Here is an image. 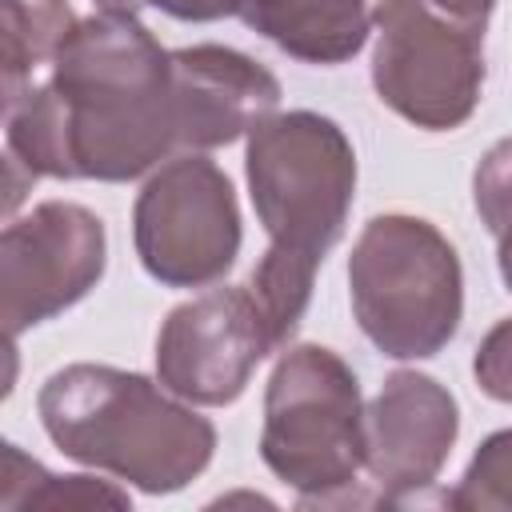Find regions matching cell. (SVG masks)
Here are the masks:
<instances>
[{
    "label": "cell",
    "instance_id": "e0dca14e",
    "mask_svg": "<svg viewBox=\"0 0 512 512\" xmlns=\"http://www.w3.org/2000/svg\"><path fill=\"white\" fill-rule=\"evenodd\" d=\"M476 380L492 400H508V324L500 320L476 352Z\"/></svg>",
    "mask_w": 512,
    "mask_h": 512
},
{
    "label": "cell",
    "instance_id": "9c48e42d",
    "mask_svg": "<svg viewBox=\"0 0 512 512\" xmlns=\"http://www.w3.org/2000/svg\"><path fill=\"white\" fill-rule=\"evenodd\" d=\"M268 320L256 296L244 288H212L188 304H176L156 336V376L188 404H232L256 364L272 352Z\"/></svg>",
    "mask_w": 512,
    "mask_h": 512
},
{
    "label": "cell",
    "instance_id": "7c38bea8",
    "mask_svg": "<svg viewBox=\"0 0 512 512\" xmlns=\"http://www.w3.org/2000/svg\"><path fill=\"white\" fill-rule=\"evenodd\" d=\"M240 16L304 64H344L372 32V0H240Z\"/></svg>",
    "mask_w": 512,
    "mask_h": 512
},
{
    "label": "cell",
    "instance_id": "7a4b0ae2",
    "mask_svg": "<svg viewBox=\"0 0 512 512\" xmlns=\"http://www.w3.org/2000/svg\"><path fill=\"white\" fill-rule=\"evenodd\" d=\"M248 192L268 232V252L248 276L272 344L300 328L316 272L344 236L356 152L344 128L320 112H272L248 132Z\"/></svg>",
    "mask_w": 512,
    "mask_h": 512
},
{
    "label": "cell",
    "instance_id": "ac0fdd59",
    "mask_svg": "<svg viewBox=\"0 0 512 512\" xmlns=\"http://www.w3.org/2000/svg\"><path fill=\"white\" fill-rule=\"evenodd\" d=\"M144 4H156L160 12H168L176 20H196V24L240 12V0H144Z\"/></svg>",
    "mask_w": 512,
    "mask_h": 512
},
{
    "label": "cell",
    "instance_id": "d6986e66",
    "mask_svg": "<svg viewBox=\"0 0 512 512\" xmlns=\"http://www.w3.org/2000/svg\"><path fill=\"white\" fill-rule=\"evenodd\" d=\"M420 4H428L432 12H440V16H448L464 28H476V32L488 28V16L496 8V0H420Z\"/></svg>",
    "mask_w": 512,
    "mask_h": 512
},
{
    "label": "cell",
    "instance_id": "6da1fadb",
    "mask_svg": "<svg viewBox=\"0 0 512 512\" xmlns=\"http://www.w3.org/2000/svg\"><path fill=\"white\" fill-rule=\"evenodd\" d=\"M48 64V84L8 112L40 176L120 184L180 152L168 52L132 12L76 20Z\"/></svg>",
    "mask_w": 512,
    "mask_h": 512
},
{
    "label": "cell",
    "instance_id": "8fae6325",
    "mask_svg": "<svg viewBox=\"0 0 512 512\" xmlns=\"http://www.w3.org/2000/svg\"><path fill=\"white\" fill-rule=\"evenodd\" d=\"M168 76L180 152L232 144L280 104V80L252 56L224 44L168 52Z\"/></svg>",
    "mask_w": 512,
    "mask_h": 512
},
{
    "label": "cell",
    "instance_id": "52a82bcc",
    "mask_svg": "<svg viewBox=\"0 0 512 512\" xmlns=\"http://www.w3.org/2000/svg\"><path fill=\"white\" fill-rule=\"evenodd\" d=\"M136 256L168 288L216 284L240 252V208L232 180L200 152L168 160L132 208Z\"/></svg>",
    "mask_w": 512,
    "mask_h": 512
},
{
    "label": "cell",
    "instance_id": "277c9868",
    "mask_svg": "<svg viewBox=\"0 0 512 512\" xmlns=\"http://www.w3.org/2000/svg\"><path fill=\"white\" fill-rule=\"evenodd\" d=\"M348 296L360 332L384 356L428 360L460 328V256L420 216H372L348 256Z\"/></svg>",
    "mask_w": 512,
    "mask_h": 512
},
{
    "label": "cell",
    "instance_id": "2e32d148",
    "mask_svg": "<svg viewBox=\"0 0 512 512\" xmlns=\"http://www.w3.org/2000/svg\"><path fill=\"white\" fill-rule=\"evenodd\" d=\"M8 112H0V220H8L28 200L32 184L40 180V172L28 164V156L16 144V132H12Z\"/></svg>",
    "mask_w": 512,
    "mask_h": 512
},
{
    "label": "cell",
    "instance_id": "30bf717a",
    "mask_svg": "<svg viewBox=\"0 0 512 512\" xmlns=\"http://www.w3.org/2000/svg\"><path fill=\"white\" fill-rule=\"evenodd\" d=\"M460 432L456 400L424 372H392L364 408V464L384 504H408L428 488Z\"/></svg>",
    "mask_w": 512,
    "mask_h": 512
},
{
    "label": "cell",
    "instance_id": "4fadbf2b",
    "mask_svg": "<svg viewBox=\"0 0 512 512\" xmlns=\"http://www.w3.org/2000/svg\"><path fill=\"white\" fill-rule=\"evenodd\" d=\"M72 24L68 0H0V112L32 92V72L56 56Z\"/></svg>",
    "mask_w": 512,
    "mask_h": 512
},
{
    "label": "cell",
    "instance_id": "3957f363",
    "mask_svg": "<svg viewBox=\"0 0 512 512\" xmlns=\"http://www.w3.org/2000/svg\"><path fill=\"white\" fill-rule=\"evenodd\" d=\"M48 440L144 492H176L196 480L216 448V428L172 400L140 372L108 364H68L40 388Z\"/></svg>",
    "mask_w": 512,
    "mask_h": 512
},
{
    "label": "cell",
    "instance_id": "5b68a950",
    "mask_svg": "<svg viewBox=\"0 0 512 512\" xmlns=\"http://www.w3.org/2000/svg\"><path fill=\"white\" fill-rule=\"evenodd\" d=\"M264 464L300 492V504H332L364 464V404L356 372L320 344L280 356L264 392Z\"/></svg>",
    "mask_w": 512,
    "mask_h": 512
},
{
    "label": "cell",
    "instance_id": "9a60e30c",
    "mask_svg": "<svg viewBox=\"0 0 512 512\" xmlns=\"http://www.w3.org/2000/svg\"><path fill=\"white\" fill-rule=\"evenodd\" d=\"M508 480H512V436L496 432L476 452V460L464 472L460 488L444 492V504H452V508H500L504 512L512 504Z\"/></svg>",
    "mask_w": 512,
    "mask_h": 512
},
{
    "label": "cell",
    "instance_id": "ba28073f",
    "mask_svg": "<svg viewBox=\"0 0 512 512\" xmlns=\"http://www.w3.org/2000/svg\"><path fill=\"white\" fill-rule=\"evenodd\" d=\"M104 224L72 200H44L0 228V332L20 336L96 288L104 276Z\"/></svg>",
    "mask_w": 512,
    "mask_h": 512
},
{
    "label": "cell",
    "instance_id": "5bb4252c",
    "mask_svg": "<svg viewBox=\"0 0 512 512\" xmlns=\"http://www.w3.org/2000/svg\"><path fill=\"white\" fill-rule=\"evenodd\" d=\"M128 492L96 476H56L16 444L0 440V512L12 508H124Z\"/></svg>",
    "mask_w": 512,
    "mask_h": 512
},
{
    "label": "cell",
    "instance_id": "44dd1931",
    "mask_svg": "<svg viewBox=\"0 0 512 512\" xmlns=\"http://www.w3.org/2000/svg\"><path fill=\"white\" fill-rule=\"evenodd\" d=\"M100 4V12H132L136 16V8H144V0H96Z\"/></svg>",
    "mask_w": 512,
    "mask_h": 512
},
{
    "label": "cell",
    "instance_id": "8992f818",
    "mask_svg": "<svg viewBox=\"0 0 512 512\" xmlns=\"http://www.w3.org/2000/svg\"><path fill=\"white\" fill-rule=\"evenodd\" d=\"M376 96L416 128H460L484 92V32L420 0H372Z\"/></svg>",
    "mask_w": 512,
    "mask_h": 512
},
{
    "label": "cell",
    "instance_id": "ffe728a7",
    "mask_svg": "<svg viewBox=\"0 0 512 512\" xmlns=\"http://www.w3.org/2000/svg\"><path fill=\"white\" fill-rule=\"evenodd\" d=\"M16 376H20V356H16V344H12V336H4V332H0V400L12 392Z\"/></svg>",
    "mask_w": 512,
    "mask_h": 512
}]
</instances>
